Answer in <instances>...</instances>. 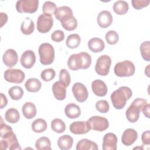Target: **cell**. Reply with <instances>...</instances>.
<instances>
[{
  "instance_id": "1",
  "label": "cell",
  "mask_w": 150,
  "mask_h": 150,
  "mask_svg": "<svg viewBox=\"0 0 150 150\" xmlns=\"http://www.w3.org/2000/svg\"><path fill=\"white\" fill-rule=\"evenodd\" d=\"M0 127V137L1 138L0 143L1 148L4 150L7 149L9 150L21 149L16 136L13 132L12 128L11 126L1 121Z\"/></svg>"
},
{
  "instance_id": "2",
  "label": "cell",
  "mask_w": 150,
  "mask_h": 150,
  "mask_svg": "<svg viewBox=\"0 0 150 150\" xmlns=\"http://www.w3.org/2000/svg\"><path fill=\"white\" fill-rule=\"evenodd\" d=\"M91 63V57L87 52L71 54L67 60V66L71 70L87 69Z\"/></svg>"
},
{
  "instance_id": "3",
  "label": "cell",
  "mask_w": 150,
  "mask_h": 150,
  "mask_svg": "<svg viewBox=\"0 0 150 150\" xmlns=\"http://www.w3.org/2000/svg\"><path fill=\"white\" fill-rule=\"evenodd\" d=\"M132 96V91L130 88L126 86L119 87L111 94V100L114 107L117 110L122 109L126 104L127 101Z\"/></svg>"
},
{
  "instance_id": "4",
  "label": "cell",
  "mask_w": 150,
  "mask_h": 150,
  "mask_svg": "<svg viewBox=\"0 0 150 150\" xmlns=\"http://www.w3.org/2000/svg\"><path fill=\"white\" fill-rule=\"evenodd\" d=\"M146 104L147 100L146 99L141 98L135 99L125 112V115L128 121L132 123L137 122L139 119L140 111H142V108Z\"/></svg>"
},
{
  "instance_id": "5",
  "label": "cell",
  "mask_w": 150,
  "mask_h": 150,
  "mask_svg": "<svg viewBox=\"0 0 150 150\" xmlns=\"http://www.w3.org/2000/svg\"><path fill=\"white\" fill-rule=\"evenodd\" d=\"M40 62L43 65L51 64L54 59V49L49 43L41 44L38 49Z\"/></svg>"
},
{
  "instance_id": "6",
  "label": "cell",
  "mask_w": 150,
  "mask_h": 150,
  "mask_svg": "<svg viewBox=\"0 0 150 150\" xmlns=\"http://www.w3.org/2000/svg\"><path fill=\"white\" fill-rule=\"evenodd\" d=\"M135 66L129 60H124L117 63L114 69L115 74L120 77L132 76L135 73Z\"/></svg>"
},
{
  "instance_id": "7",
  "label": "cell",
  "mask_w": 150,
  "mask_h": 150,
  "mask_svg": "<svg viewBox=\"0 0 150 150\" xmlns=\"http://www.w3.org/2000/svg\"><path fill=\"white\" fill-rule=\"evenodd\" d=\"M38 0H19L16 3V9L21 13H35L38 9Z\"/></svg>"
},
{
  "instance_id": "8",
  "label": "cell",
  "mask_w": 150,
  "mask_h": 150,
  "mask_svg": "<svg viewBox=\"0 0 150 150\" xmlns=\"http://www.w3.org/2000/svg\"><path fill=\"white\" fill-rule=\"evenodd\" d=\"M111 64V57L108 55H102L97 60L95 66L96 72L100 76H107L110 71Z\"/></svg>"
},
{
  "instance_id": "9",
  "label": "cell",
  "mask_w": 150,
  "mask_h": 150,
  "mask_svg": "<svg viewBox=\"0 0 150 150\" xmlns=\"http://www.w3.org/2000/svg\"><path fill=\"white\" fill-rule=\"evenodd\" d=\"M88 124L91 129L97 131H103L109 127V122L107 118L103 117L94 115L87 120Z\"/></svg>"
},
{
  "instance_id": "10",
  "label": "cell",
  "mask_w": 150,
  "mask_h": 150,
  "mask_svg": "<svg viewBox=\"0 0 150 150\" xmlns=\"http://www.w3.org/2000/svg\"><path fill=\"white\" fill-rule=\"evenodd\" d=\"M38 30L42 33H45L50 30L53 25V18L49 14L43 13L39 16L36 23Z\"/></svg>"
},
{
  "instance_id": "11",
  "label": "cell",
  "mask_w": 150,
  "mask_h": 150,
  "mask_svg": "<svg viewBox=\"0 0 150 150\" xmlns=\"http://www.w3.org/2000/svg\"><path fill=\"white\" fill-rule=\"evenodd\" d=\"M25 78L24 72L17 69H8L4 73L5 80L9 83L19 84L23 82Z\"/></svg>"
},
{
  "instance_id": "12",
  "label": "cell",
  "mask_w": 150,
  "mask_h": 150,
  "mask_svg": "<svg viewBox=\"0 0 150 150\" xmlns=\"http://www.w3.org/2000/svg\"><path fill=\"white\" fill-rule=\"evenodd\" d=\"M72 93L76 100L80 102H84L88 98V92L84 84L81 83H75L72 87Z\"/></svg>"
},
{
  "instance_id": "13",
  "label": "cell",
  "mask_w": 150,
  "mask_h": 150,
  "mask_svg": "<svg viewBox=\"0 0 150 150\" xmlns=\"http://www.w3.org/2000/svg\"><path fill=\"white\" fill-rule=\"evenodd\" d=\"M69 129L71 133L76 135L84 134L91 130L87 121H77L72 122L70 125Z\"/></svg>"
},
{
  "instance_id": "14",
  "label": "cell",
  "mask_w": 150,
  "mask_h": 150,
  "mask_svg": "<svg viewBox=\"0 0 150 150\" xmlns=\"http://www.w3.org/2000/svg\"><path fill=\"white\" fill-rule=\"evenodd\" d=\"M20 62L24 68H32L36 62V55L34 52L31 50L25 51L21 55Z\"/></svg>"
},
{
  "instance_id": "15",
  "label": "cell",
  "mask_w": 150,
  "mask_h": 150,
  "mask_svg": "<svg viewBox=\"0 0 150 150\" xmlns=\"http://www.w3.org/2000/svg\"><path fill=\"white\" fill-rule=\"evenodd\" d=\"M117 137L114 133L108 132L105 134L103 139L102 148L104 150H116Z\"/></svg>"
},
{
  "instance_id": "16",
  "label": "cell",
  "mask_w": 150,
  "mask_h": 150,
  "mask_svg": "<svg viewBox=\"0 0 150 150\" xmlns=\"http://www.w3.org/2000/svg\"><path fill=\"white\" fill-rule=\"evenodd\" d=\"M3 63L8 67H12L16 64L18 61V56L16 52L12 49L6 50L2 56Z\"/></svg>"
},
{
  "instance_id": "17",
  "label": "cell",
  "mask_w": 150,
  "mask_h": 150,
  "mask_svg": "<svg viewBox=\"0 0 150 150\" xmlns=\"http://www.w3.org/2000/svg\"><path fill=\"white\" fill-rule=\"evenodd\" d=\"M112 20L111 13L106 10L101 11L97 17V23L102 28H106L110 26L112 22Z\"/></svg>"
},
{
  "instance_id": "18",
  "label": "cell",
  "mask_w": 150,
  "mask_h": 150,
  "mask_svg": "<svg viewBox=\"0 0 150 150\" xmlns=\"http://www.w3.org/2000/svg\"><path fill=\"white\" fill-rule=\"evenodd\" d=\"M137 138V132L134 129L127 128L122 135L121 142L125 146H130L135 142Z\"/></svg>"
},
{
  "instance_id": "19",
  "label": "cell",
  "mask_w": 150,
  "mask_h": 150,
  "mask_svg": "<svg viewBox=\"0 0 150 150\" xmlns=\"http://www.w3.org/2000/svg\"><path fill=\"white\" fill-rule=\"evenodd\" d=\"M91 89L93 93L98 97L105 96L108 91V88L105 82L100 79L95 80L92 82Z\"/></svg>"
},
{
  "instance_id": "20",
  "label": "cell",
  "mask_w": 150,
  "mask_h": 150,
  "mask_svg": "<svg viewBox=\"0 0 150 150\" xmlns=\"http://www.w3.org/2000/svg\"><path fill=\"white\" fill-rule=\"evenodd\" d=\"M52 91L55 98L62 101L66 97V87L60 80L56 81L52 86Z\"/></svg>"
},
{
  "instance_id": "21",
  "label": "cell",
  "mask_w": 150,
  "mask_h": 150,
  "mask_svg": "<svg viewBox=\"0 0 150 150\" xmlns=\"http://www.w3.org/2000/svg\"><path fill=\"white\" fill-rule=\"evenodd\" d=\"M88 49L94 53H98L103 51L105 47L104 41L98 38H93L88 42Z\"/></svg>"
},
{
  "instance_id": "22",
  "label": "cell",
  "mask_w": 150,
  "mask_h": 150,
  "mask_svg": "<svg viewBox=\"0 0 150 150\" xmlns=\"http://www.w3.org/2000/svg\"><path fill=\"white\" fill-rule=\"evenodd\" d=\"M64 113L69 118H77L81 115V109L78 105L74 103H70L65 107Z\"/></svg>"
},
{
  "instance_id": "23",
  "label": "cell",
  "mask_w": 150,
  "mask_h": 150,
  "mask_svg": "<svg viewBox=\"0 0 150 150\" xmlns=\"http://www.w3.org/2000/svg\"><path fill=\"white\" fill-rule=\"evenodd\" d=\"M60 22L63 28L68 31H72L77 26V21L73 15L66 16Z\"/></svg>"
},
{
  "instance_id": "24",
  "label": "cell",
  "mask_w": 150,
  "mask_h": 150,
  "mask_svg": "<svg viewBox=\"0 0 150 150\" xmlns=\"http://www.w3.org/2000/svg\"><path fill=\"white\" fill-rule=\"evenodd\" d=\"M22 111L23 116L27 119L34 118L37 113L36 105L31 102L25 103L22 106Z\"/></svg>"
},
{
  "instance_id": "25",
  "label": "cell",
  "mask_w": 150,
  "mask_h": 150,
  "mask_svg": "<svg viewBox=\"0 0 150 150\" xmlns=\"http://www.w3.org/2000/svg\"><path fill=\"white\" fill-rule=\"evenodd\" d=\"M77 150H97L98 149L97 144L88 139H82L80 140L76 145Z\"/></svg>"
},
{
  "instance_id": "26",
  "label": "cell",
  "mask_w": 150,
  "mask_h": 150,
  "mask_svg": "<svg viewBox=\"0 0 150 150\" xmlns=\"http://www.w3.org/2000/svg\"><path fill=\"white\" fill-rule=\"evenodd\" d=\"M25 87L28 91L30 93H36L39 91L41 88L42 83L38 79L30 78L26 81Z\"/></svg>"
},
{
  "instance_id": "27",
  "label": "cell",
  "mask_w": 150,
  "mask_h": 150,
  "mask_svg": "<svg viewBox=\"0 0 150 150\" xmlns=\"http://www.w3.org/2000/svg\"><path fill=\"white\" fill-rule=\"evenodd\" d=\"M73 139L69 135H63L57 140V145L62 150L70 149L73 145Z\"/></svg>"
},
{
  "instance_id": "28",
  "label": "cell",
  "mask_w": 150,
  "mask_h": 150,
  "mask_svg": "<svg viewBox=\"0 0 150 150\" xmlns=\"http://www.w3.org/2000/svg\"><path fill=\"white\" fill-rule=\"evenodd\" d=\"M112 8L115 13L119 15H122L128 12L129 6L126 1L120 0L114 2Z\"/></svg>"
},
{
  "instance_id": "29",
  "label": "cell",
  "mask_w": 150,
  "mask_h": 150,
  "mask_svg": "<svg viewBox=\"0 0 150 150\" xmlns=\"http://www.w3.org/2000/svg\"><path fill=\"white\" fill-rule=\"evenodd\" d=\"M35 30V23L29 18H26L21 25V32L26 35H30Z\"/></svg>"
},
{
  "instance_id": "30",
  "label": "cell",
  "mask_w": 150,
  "mask_h": 150,
  "mask_svg": "<svg viewBox=\"0 0 150 150\" xmlns=\"http://www.w3.org/2000/svg\"><path fill=\"white\" fill-rule=\"evenodd\" d=\"M5 119L9 123H16L20 119V114L19 111L14 108H9L5 114Z\"/></svg>"
},
{
  "instance_id": "31",
  "label": "cell",
  "mask_w": 150,
  "mask_h": 150,
  "mask_svg": "<svg viewBox=\"0 0 150 150\" xmlns=\"http://www.w3.org/2000/svg\"><path fill=\"white\" fill-rule=\"evenodd\" d=\"M54 15L55 18L60 21L67 16L73 15V13L72 9L70 7L67 6H62L57 8Z\"/></svg>"
},
{
  "instance_id": "32",
  "label": "cell",
  "mask_w": 150,
  "mask_h": 150,
  "mask_svg": "<svg viewBox=\"0 0 150 150\" xmlns=\"http://www.w3.org/2000/svg\"><path fill=\"white\" fill-rule=\"evenodd\" d=\"M32 129L36 133H41L44 132L47 127L46 121L42 118H38L32 123Z\"/></svg>"
},
{
  "instance_id": "33",
  "label": "cell",
  "mask_w": 150,
  "mask_h": 150,
  "mask_svg": "<svg viewBox=\"0 0 150 150\" xmlns=\"http://www.w3.org/2000/svg\"><path fill=\"white\" fill-rule=\"evenodd\" d=\"M35 147L38 150L52 149L50 139L46 137H40L35 142Z\"/></svg>"
},
{
  "instance_id": "34",
  "label": "cell",
  "mask_w": 150,
  "mask_h": 150,
  "mask_svg": "<svg viewBox=\"0 0 150 150\" xmlns=\"http://www.w3.org/2000/svg\"><path fill=\"white\" fill-rule=\"evenodd\" d=\"M81 42L80 36L78 34L73 33L69 35L66 40L67 47L70 49L77 48Z\"/></svg>"
},
{
  "instance_id": "35",
  "label": "cell",
  "mask_w": 150,
  "mask_h": 150,
  "mask_svg": "<svg viewBox=\"0 0 150 150\" xmlns=\"http://www.w3.org/2000/svg\"><path fill=\"white\" fill-rule=\"evenodd\" d=\"M51 128L56 133H63L66 130V124L62 120L54 118L51 122Z\"/></svg>"
},
{
  "instance_id": "36",
  "label": "cell",
  "mask_w": 150,
  "mask_h": 150,
  "mask_svg": "<svg viewBox=\"0 0 150 150\" xmlns=\"http://www.w3.org/2000/svg\"><path fill=\"white\" fill-rule=\"evenodd\" d=\"M23 90L20 86H15L11 87L8 90V94L13 100H19L23 97Z\"/></svg>"
},
{
  "instance_id": "37",
  "label": "cell",
  "mask_w": 150,
  "mask_h": 150,
  "mask_svg": "<svg viewBox=\"0 0 150 150\" xmlns=\"http://www.w3.org/2000/svg\"><path fill=\"white\" fill-rule=\"evenodd\" d=\"M139 49L143 59L149 62L150 60V42L147 40L142 42L140 45Z\"/></svg>"
},
{
  "instance_id": "38",
  "label": "cell",
  "mask_w": 150,
  "mask_h": 150,
  "mask_svg": "<svg viewBox=\"0 0 150 150\" xmlns=\"http://www.w3.org/2000/svg\"><path fill=\"white\" fill-rule=\"evenodd\" d=\"M57 9L56 4L51 1H45L42 6V11L43 13L52 15L54 14L55 11Z\"/></svg>"
},
{
  "instance_id": "39",
  "label": "cell",
  "mask_w": 150,
  "mask_h": 150,
  "mask_svg": "<svg viewBox=\"0 0 150 150\" xmlns=\"http://www.w3.org/2000/svg\"><path fill=\"white\" fill-rule=\"evenodd\" d=\"M56 75V72L53 69L49 68L43 70L40 74L41 79L45 81H50L52 80Z\"/></svg>"
},
{
  "instance_id": "40",
  "label": "cell",
  "mask_w": 150,
  "mask_h": 150,
  "mask_svg": "<svg viewBox=\"0 0 150 150\" xmlns=\"http://www.w3.org/2000/svg\"><path fill=\"white\" fill-rule=\"evenodd\" d=\"M105 40L109 45H115L118 42V34L115 30H109L105 34Z\"/></svg>"
},
{
  "instance_id": "41",
  "label": "cell",
  "mask_w": 150,
  "mask_h": 150,
  "mask_svg": "<svg viewBox=\"0 0 150 150\" xmlns=\"http://www.w3.org/2000/svg\"><path fill=\"white\" fill-rule=\"evenodd\" d=\"M59 80L62 81L66 87H67L71 82V78L69 71L65 69H62L59 73Z\"/></svg>"
},
{
  "instance_id": "42",
  "label": "cell",
  "mask_w": 150,
  "mask_h": 150,
  "mask_svg": "<svg viewBox=\"0 0 150 150\" xmlns=\"http://www.w3.org/2000/svg\"><path fill=\"white\" fill-rule=\"evenodd\" d=\"M96 108L101 113H106L109 111L110 105L107 101L105 100H98L96 103Z\"/></svg>"
},
{
  "instance_id": "43",
  "label": "cell",
  "mask_w": 150,
  "mask_h": 150,
  "mask_svg": "<svg viewBox=\"0 0 150 150\" xmlns=\"http://www.w3.org/2000/svg\"><path fill=\"white\" fill-rule=\"evenodd\" d=\"M132 6L135 9L139 10L144 7L148 6L149 4V0H132Z\"/></svg>"
},
{
  "instance_id": "44",
  "label": "cell",
  "mask_w": 150,
  "mask_h": 150,
  "mask_svg": "<svg viewBox=\"0 0 150 150\" xmlns=\"http://www.w3.org/2000/svg\"><path fill=\"white\" fill-rule=\"evenodd\" d=\"M51 39L56 42H60L64 39V33L61 30H54L51 35Z\"/></svg>"
},
{
  "instance_id": "45",
  "label": "cell",
  "mask_w": 150,
  "mask_h": 150,
  "mask_svg": "<svg viewBox=\"0 0 150 150\" xmlns=\"http://www.w3.org/2000/svg\"><path fill=\"white\" fill-rule=\"evenodd\" d=\"M141 140L144 145H149L150 144V131L149 130L144 131L141 135Z\"/></svg>"
},
{
  "instance_id": "46",
  "label": "cell",
  "mask_w": 150,
  "mask_h": 150,
  "mask_svg": "<svg viewBox=\"0 0 150 150\" xmlns=\"http://www.w3.org/2000/svg\"><path fill=\"white\" fill-rule=\"evenodd\" d=\"M8 104V100L5 95L2 93H1V108L2 109L6 106Z\"/></svg>"
},
{
  "instance_id": "47",
  "label": "cell",
  "mask_w": 150,
  "mask_h": 150,
  "mask_svg": "<svg viewBox=\"0 0 150 150\" xmlns=\"http://www.w3.org/2000/svg\"><path fill=\"white\" fill-rule=\"evenodd\" d=\"M0 15H1V27L2 28L7 22L8 21V15H6V13H4V12H1L0 13Z\"/></svg>"
},
{
  "instance_id": "48",
  "label": "cell",
  "mask_w": 150,
  "mask_h": 150,
  "mask_svg": "<svg viewBox=\"0 0 150 150\" xmlns=\"http://www.w3.org/2000/svg\"><path fill=\"white\" fill-rule=\"evenodd\" d=\"M142 111L143 112V114H144V115L147 117L148 118H150V115H149V104H146V105H145L144 106V107L142 109Z\"/></svg>"
},
{
  "instance_id": "49",
  "label": "cell",
  "mask_w": 150,
  "mask_h": 150,
  "mask_svg": "<svg viewBox=\"0 0 150 150\" xmlns=\"http://www.w3.org/2000/svg\"><path fill=\"white\" fill-rule=\"evenodd\" d=\"M149 66H150V64H148L145 69V73L148 77H149Z\"/></svg>"
}]
</instances>
